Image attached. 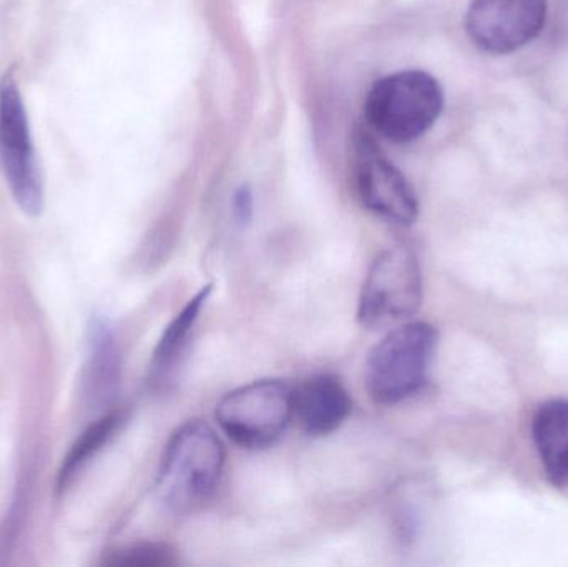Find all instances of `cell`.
<instances>
[{
    "mask_svg": "<svg viewBox=\"0 0 568 567\" xmlns=\"http://www.w3.org/2000/svg\"><path fill=\"white\" fill-rule=\"evenodd\" d=\"M225 448L215 429L200 419L180 426L165 452L156 478L162 505L173 515H186L205 505L225 469Z\"/></svg>",
    "mask_w": 568,
    "mask_h": 567,
    "instance_id": "cell-1",
    "label": "cell"
},
{
    "mask_svg": "<svg viewBox=\"0 0 568 567\" xmlns=\"http://www.w3.org/2000/svg\"><path fill=\"white\" fill-rule=\"evenodd\" d=\"M443 109V87L424 70H400L383 77L371 87L364 102L371 129L393 143L420 139Z\"/></svg>",
    "mask_w": 568,
    "mask_h": 567,
    "instance_id": "cell-2",
    "label": "cell"
},
{
    "mask_svg": "<svg viewBox=\"0 0 568 567\" xmlns=\"http://www.w3.org/2000/svg\"><path fill=\"white\" fill-rule=\"evenodd\" d=\"M436 328L426 322L404 323L387 333L366 362L367 393L377 405H397L426 386L437 348Z\"/></svg>",
    "mask_w": 568,
    "mask_h": 567,
    "instance_id": "cell-3",
    "label": "cell"
},
{
    "mask_svg": "<svg viewBox=\"0 0 568 567\" xmlns=\"http://www.w3.org/2000/svg\"><path fill=\"white\" fill-rule=\"evenodd\" d=\"M423 302L419 260L407 246L384 250L371 266L361 290L357 320L367 330L406 322Z\"/></svg>",
    "mask_w": 568,
    "mask_h": 567,
    "instance_id": "cell-4",
    "label": "cell"
},
{
    "mask_svg": "<svg viewBox=\"0 0 568 567\" xmlns=\"http://www.w3.org/2000/svg\"><path fill=\"white\" fill-rule=\"evenodd\" d=\"M294 416V392L278 379H262L233 389L216 405L222 432L242 448L273 445Z\"/></svg>",
    "mask_w": 568,
    "mask_h": 567,
    "instance_id": "cell-5",
    "label": "cell"
},
{
    "mask_svg": "<svg viewBox=\"0 0 568 567\" xmlns=\"http://www.w3.org/2000/svg\"><path fill=\"white\" fill-rule=\"evenodd\" d=\"M0 163L19 209L29 216H39L45 206V189L26 103L13 73H7L0 82Z\"/></svg>",
    "mask_w": 568,
    "mask_h": 567,
    "instance_id": "cell-6",
    "label": "cell"
},
{
    "mask_svg": "<svg viewBox=\"0 0 568 567\" xmlns=\"http://www.w3.org/2000/svg\"><path fill=\"white\" fill-rule=\"evenodd\" d=\"M354 180L361 202L374 215L400 226L416 222L419 200L413 185L367 130L354 135Z\"/></svg>",
    "mask_w": 568,
    "mask_h": 567,
    "instance_id": "cell-7",
    "label": "cell"
},
{
    "mask_svg": "<svg viewBox=\"0 0 568 567\" xmlns=\"http://www.w3.org/2000/svg\"><path fill=\"white\" fill-rule=\"evenodd\" d=\"M546 20L547 0H473L466 30L484 52L506 55L532 42Z\"/></svg>",
    "mask_w": 568,
    "mask_h": 567,
    "instance_id": "cell-8",
    "label": "cell"
},
{
    "mask_svg": "<svg viewBox=\"0 0 568 567\" xmlns=\"http://www.w3.org/2000/svg\"><path fill=\"white\" fill-rule=\"evenodd\" d=\"M351 412L353 399L336 376H314L294 392V416L310 436L331 435Z\"/></svg>",
    "mask_w": 568,
    "mask_h": 567,
    "instance_id": "cell-9",
    "label": "cell"
},
{
    "mask_svg": "<svg viewBox=\"0 0 568 567\" xmlns=\"http://www.w3.org/2000/svg\"><path fill=\"white\" fill-rule=\"evenodd\" d=\"M532 436L550 485L568 488V399H550L539 406Z\"/></svg>",
    "mask_w": 568,
    "mask_h": 567,
    "instance_id": "cell-10",
    "label": "cell"
},
{
    "mask_svg": "<svg viewBox=\"0 0 568 567\" xmlns=\"http://www.w3.org/2000/svg\"><path fill=\"white\" fill-rule=\"evenodd\" d=\"M210 293H212V285L203 286V288L183 306L182 312L166 326L159 345H156L155 352H153L152 366H150L153 378L162 379L163 376L172 372L173 366L179 362L183 350L186 348L190 335H192L193 328H195L196 320L200 318V313H202V308L205 306L206 300H209Z\"/></svg>",
    "mask_w": 568,
    "mask_h": 567,
    "instance_id": "cell-11",
    "label": "cell"
},
{
    "mask_svg": "<svg viewBox=\"0 0 568 567\" xmlns=\"http://www.w3.org/2000/svg\"><path fill=\"white\" fill-rule=\"evenodd\" d=\"M126 412L116 409V412L106 413L102 418L97 419L82 433L75 445L70 449L69 455L63 459L62 468L59 473V489L69 488L70 483L77 478L80 472L109 445L110 439L116 435L125 425Z\"/></svg>",
    "mask_w": 568,
    "mask_h": 567,
    "instance_id": "cell-12",
    "label": "cell"
},
{
    "mask_svg": "<svg viewBox=\"0 0 568 567\" xmlns=\"http://www.w3.org/2000/svg\"><path fill=\"white\" fill-rule=\"evenodd\" d=\"M106 565L125 567L173 566L175 565V553L165 545L143 543V545L130 546V548L115 553L106 561Z\"/></svg>",
    "mask_w": 568,
    "mask_h": 567,
    "instance_id": "cell-13",
    "label": "cell"
},
{
    "mask_svg": "<svg viewBox=\"0 0 568 567\" xmlns=\"http://www.w3.org/2000/svg\"><path fill=\"white\" fill-rule=\"evenodd\" d=\"M232 212L236 225L242 229H246L252 223L255 215V196H253L252 186L242 185L233 193Z\"/></svg>",
    "mask_w": 568,
    "mask_h": 567,
    "instance_id": "cell-14",
    "label": "cell"
}]
</instances>
